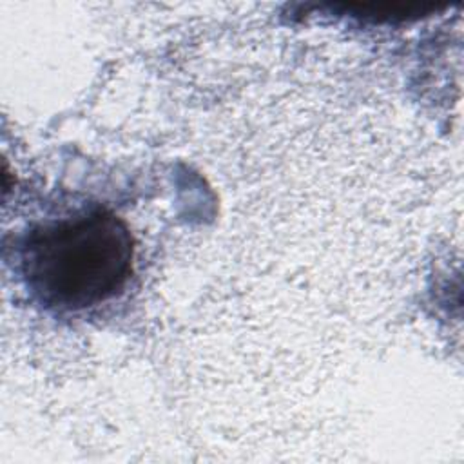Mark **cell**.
<instances>
[{"mask_svg": "<svg viewBox=\"0 0 464 464\" xmlns=\"http://www.w3.org/2000/svg\"><path fill=\"white\" fill-rule=\"evenodd\" d=\"M22 261L27 285L40 301L80 310L123 288L132 265V237L121 219L96 210L33 232Z\"/></svg>", "mask_w": 464, "mask_h": 464, "instance_id": "6da1fadb", "label": "cell"}]
</instances>
